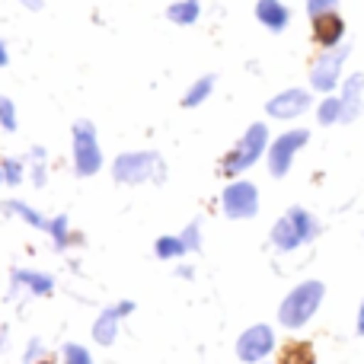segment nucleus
I'll use <instances>...</instances> for the list:
<instances>
[{"label": "nucleus", "instance_id": "nucleus-1", "mask_svg": "<svg viewBox=\"0 0 364 364\" xmlns=\"http://www.w3.org/2000/svg\"><path fill=\"white\" fill-rule=\"evenodd\" d=\"M316 237H320V220H316L307 208H291L288 214H282V218L272 224V233H269L272 246H275L278 252H294V250H301L304 243H314Z\"/></svg>", "mask_w": 364, "mask_h": 364}, {"label": "nucleus", "instance_id": "nucleus-2", "mask_svg": "<svg viewBox=\"0 0 364 364\" xmlns=\"http://www.w3.org/2000/svg\"><path fill=\"white\" fill-rule=\"evenodd\" d=\"M272 138H269V125L265 122H252L243 132V138L233 144V151H227V157L220 160V173L230 179H240V173H246L250 166H256L265 157Z\"/></svg>", "mask_w": 364, "mask_h": 364}, {"label": "nucleus", "instance_id": "nucleus-3", "mask_svg": "<svg viewBox=\"0 0 364 364\" xmlns=\"http://www.w3.org/2000/svg\"><path fill=\"white\" fill-rule=\"evenodd\" d=\"M323 297H326V284L323 282H301L297 288L288 291V297L278 307V323L284 329H304L316 316Z\"/></svg>", "mask_w": 364, "mask_h": 364}, {"label": "nucleus", "instance_id": "nucleus-4", "mask_svg": "<svg viewBox=\"0 0 364 364\" xmlns=\"http://www.w3.org/2000/svg\"><path fill=\"white\" fill-rule=\"evenodd\" d=\"M112 179L119 186H144V182H164L166 164L157 151H128L112 160Z\"/></svg>", "mask_w": 364, "mask_h": 364}, {"label": "nucleus", "instance_id": "nucleus-5", "mask_svg": "<svg viewBox=\"0 0 364 364\" xmlns=\"http://www.w3.org/2000/svg\"><path fill=\"white\" fill-rule=\"evenodd\" d=\"M70 147H74V173L83 179L96 176L102 170V147H100V134L96 125L87 119L70 125Z\"/></svg>", "mask_w": 364, "mask_h": 364}, {"label": "nucleus", "instance_id": "nucleus-6", "mask_svg": "<svg viewBox=\"0 0 364 364\" xmlns=\"http://www.w3.org/2000/svg\"><path fill=\"white\" fill-rule=\"evenodd\" d=\"M307 141H310L307 128H291V132L278 134V138L269 144V151H265V164H269L272 176L275 179L288 176L291 166H294V157L301 154V147H307Z\"/></svg>", "mask_w": 364, "mask_h": 364}, {"label": "nucleus", "instance_id": "nucleus-7", "mask_svg": "<svg viewBox=\"0 0 364 364\" xmlns=\"http://www.w3.org/2000/svg\"><path fill=\"white\" fill-rule=\"evenodd\" d=\"M220 208L230 220H250L259 214V188L250 179H233L220 192Z\"/></svg>", "mask_w": 364, "mask_h": 364}, {"label": "nucleus", "instance_id": "nucleus-8", "mask_svg": "<svg viewBox=\"0 0 364 364\" xmlns=\"http://www.w3.org/2000/svg\"><path fill=\"white\" fill-rule=\"evenodd\" d=\"M348 51L352 48L342 42V45H336V48H326L316 58L314 70H310V83H314L316 93L329 96L342 83V68H346V61H348Z\"/></svg>", "mask_w": 364, "mask_h": 364}, {"label": "nucleus", "instance_id": "nucleus-9", "mask_svg": "<svg viewBox=\"0 0 364 364\" xmlns=\"http://www.w3.org/2000/svg\"><path fill=\"white\" fill-rule=\"evenodd\" d=\"M275 348V329L269 323H256V326L243 329L237 339V358L243 364H262Z\"/></svg>", "mask_w": 364, "mask_h": 364}, {"label": "nucleus", "instance_id": "nucleus-10", "mask_svg": "<svg viewBox=\"0 0 364 364\" xmlns=\"http://www.w3.org/2000/svg\"><path fill=\"white\" fill-rule=\"evenodd\" d=\"M310 106H314V96H310V90L291 87V90H282V93L272 96V100L265 102V112H269V119L291 122V119H297V115L307 112Z\"/></svg>", "mask_w": 364, "mask_h": 364}, {"label": "nucleus", "instance_id": "nucleus-11", "mask_svg": "<svg viewBox=\"0 0 364 364\" xmlns=\"http://www.w3.org/2000/svg\"><path fill=\"white\" fill-rule=\"evenodd\" d=\"M132 314H134V301H119V304H112V307L100 310V316H96V323H93L96 346H112L115 336H119V323Z\"/></svg>", "mask_w": 364, "mask_h": 364}, {"label": "nucleus", "instance_id": "nucleus-12", "mask_svg": "<svg viewBox=\"0 0 364 364\" xmlns=\"http://www.w3.org/2000/svg\"><path fill=\"white\" fill-rule=\"evenodd\" d=\"M19 291L29 297H48V294H55V278L48 272H36V269H13L10 297H16Z\"/></svg>", "mask_w": 364, "mask_h": 364}, {"label": "nucleus", "instance_id": "nucleus-13", "mask_svg": "<svg viewBox=\"0 0 364 364\" xmlns=\"http://www.w3.org/2000/svg\"><path fill=\"white\" fill-rule=\"evenodd\" d=\"M314 23V42L320 45V48H336V45H342V38H346V19L339 16V13H323V16L310 19Z\"/></svg>", "mask_w": 364, "mask_h": 364}, {"label": "nucleus", "instance_id": "nucleus-14", "mask_svg": "<svg viewBox=\"0 0 364 364\" xmlns=\"http://www.w3.org/2000/svg\"><path fill=\"white\" fill-rule=\"evenodd\" d=\"M339 102H342V122H355L361 115V106H364V74H352L342 80V93H339Z\"/></svg>", "mask_w": 364, "mask_h": 364}, {"label": "nucleus", "instance_id": "nucleus-15", "mask_svg": "<svg viewBox=\"0 0 364 364\" xmlns=\"http://www.w3.org/2000/svg\"><path fill=\"white\" fill-rule=\"evenodd\" d=\"M256 19L265 26L269 32H284L291 23V10L282 0H259L256 4Z\"/></svg>", "mask_w": 364, "mask_h": 364}, {"label": "nucleus", "instance_id": "nucleus-16", "mask_svg": "<svg viewBox=\"0 0 364 364\" xmlns=\"http://www.w3.org/2000/svg\"><path fill=\"white\" fill-rule=\"evenodd\" d=\"M45 233H48L51 246H55L58 252L70 250V246L77 243V233L70 230V220H68V214H55V218H48V224H45Z\"/></svg>", "mask_w": 364, "mask_h": 364}, {"label": "nucleus", "instance_id": "nucleus-17", "mask_svg": "<svg viewBox=\"0 0 364 364\" xmlns=\"http://www.w3.org/2000/svg\"><path fill=\"white\" fill-rule=\"evenodd\" d=\"M201 16V4L198 0H176V4L166 6V19L176 26H195Z\"/></svg>", "mask_w": 364, "mask_h": 364}, {"label": "nucleus", "instance_id": "nucleus-18", "mask_svg": "<svg viewBox=\"0 0 364 364\" xmlns=\"http://www.w3.org/2000/svg\"><path fill=\"white\" fill-rule=\"evenodd\" d=\"M4 211H6V214H13V218H19L23 224L38 227V230H45V224H48V218H45L42 211H36L32 205H26V201H16V198L4 201Z\"/></svg>", "mask_w": 364, "mask_h": 364}, {"label": "nucleus", "instance_id": "nucleus-19", "mask_svg": "<svg viewBox=\"0 0 364 364\" xmlns=\"http://www.w3.org/2000/svg\"><path fill=\"white\" fill-rule=\"evenodd\" d=\"M214 80H218V77H214V74H205V77H198V80H195L192 87L186 90V96H182V106H186V109H195V106H201V102H205L208 96L214 93Z\"/></svg>", "mask_w": 364, "mask_h": 364}, {"label": "nucleus", "instance_id": "nucleus-20", "mask_svg": "<svg viewBox=\"0 0 364 364\" xmlns=\"http://www.w3.org/2000/svg\"><path fill=\"white\" fill-rule=\"evenodd\" d=\"M154 252H157V259H166V262H170V259L188 256V250H186V243H182L179 233H164V237H157Z\"/></svg>", "mask_w": 364, "mask_h": 364}, {"label": "nucleus", "instance_id": "nucleus-21", "mask_svg": "<svg viewBox=\"0 0 364 364\" xmlns=\"http://www.w3.org/2000/svg\"><path fill=\"white\" fill-rule=\"evenodd\" d=\"M275 364H316V358H314V348H310L307 342H291V346L282 348V355H278Z\"/></svg>", "mask_w": 364, "mask_h": 364}, {"label": "nucleus", "instance_id": "nucleus-22", "mask_svg": "<svg viewBox=\"0 0 364 364\" xmlns=\"http://www.w3.org/2000/svg\"><path fill=\"white\" fill-rule=\"evenodd\" d=\"M26 166H29V176H32V186L42 188L45 182H48V166H45V147H32L29 151V160H26Z\"/></svg>", "mask_w": 364, "mask_h": 364}, {"label": "nucleus", "instance_id": "nucleus-23", "mask_svg": "<svg viewBox=\"0 0 364 364\" xmlns=\"http://www.w3.org/2000/svg\"><path fill=\"white\" fill-rule=\"evenodd\" d=\"M316 122H320V125H339L342 122V102H339V96H333L329 93L326 100L320 102V106H316Z\"/></svg>", "mask_w": 364, "mask_h": 364}, {"label": "nucleus", "instance_id": "nucleus-24", "mask_svg": "<svg viewBox=\"0 0 364 364\" xmlns=\"http://www.w3.org/2000/svg\"><path fill=\"white\" fill-rule=\"evenodd\" d=\"M61 364H93V355H90V348L80 346V342H64Z\"/></svg>", "mask_w": 364, "mask_h": 364}, {"label": "nucleus", "instance_id": "nucleus-25", "mask_svg": "<svg viewBox=\"0 0 364 364\" xmlns=\"http://www.w3.org/2000/svg\"><path fill=\"white\" fill-rule=\"evenodd\" d=\"M0 166H4V186H19L26 176V160H19V157H6V160H0Z\"/></svg>", "mask_w": 364, "mask_h": 364}, {"label": "nucleus", "instance_id": "nucleus-26", "mask_svg": "<svg viewBox=\"0 0 364 364\" xmlns=\"http://www.w3.org/2000/svg\"><path fill=\"white\" fill-rule=\"evenodd\" d=\"M19 119H16V102L10 96H0V128L4 132H16Z\"/></svg>", "mask_w": 364, "mask_h": 364}, {"label": "nucleus", "instance_id": "nucleus-27", "mask_svg": "<svg viewBox=\"0 0 364 364\" xmlns=\"http://www.w3.org/2000/svg\"><path fill=\"white\" fill-rule=\"evenodd\" d=\"M179 237H182V243H186L188 252H198L201 250V220H192V224H188Z\"/></svg>", "mask_w": 364, "mask_h": 364}, {"label": "nucleus", "instance_id": "nucleus-28", "mask_svg": "<svg viewBox=\"0 0 364 364\" xmlns=\"http://www.w3.org/2000/svg\"><path fill=\"white\" fill-rule=\"evenodd\" d=\"M336 4H339V0H307V16L316 19V16H323V13H333Z\"/></svg>", "mask_w": 364, "mask_h": 364}, {"label": "nucleus", "instance_id": "nucleus-29", "mask_svg": "<svg viewBox=\"0 0 364 364\" xmlns=\"http://www.w3.org/2000/svg\"><path fill=\"white\" fill-rule=\"evenodd\" d=\"M42 358H48V355H45L42 339H29V346H26V352H23V361L26 364H36V361H42Z\"/></svg>", "mask_w": 364, "mask_h": 364}, {"label": "nucleus", "instance_id": "nucleus-30", "mask_svg": "<svg viewBox=\"0 0 364 364\" xmlns=\"http://www.w3.org/2000/svg\"><path fill=\"white\" fill-rule=\"evenodd\" d=\"M355 329H358V336H364V301L358 304V323H355Z\"/></svg>", "mask_w": 364, "mask_h": 364}, {"label": "nucleus", "instance_id": "nucleus-31", "mask_svg": "<svg viewBox=\"0 0 364 364\" xmlns=\"http://www.w3.org/2000/svg\"><path fill=\"white\" fill-rule=\"evenodd\" d=\"M176 275L179 278H192L195 272H192V265H176Z\"/></svg>", "mask_w": 364, "mask_h": 364}, {"label": "nucleus", "instance_id": "nucleus-32", "mask_svg": "<svg viewBox=\"0 0 364 364\" xmlns=\"http://www.w3.org/2000/svg\"><path fill=\"white\" fill-rule=\"evenodd\" d=\"M6 61H10V55H6V42L0 38V68H6Z\"/></svg>", "mask_w": 364, "mask_h": 364}, {"label": "nucleus", "instance_id": "nucleus-33", "mask_svg": "<svg viewBox=\"0 0 364 364\" xmlns=\"http://www.w3.org/2000/svg\"><path fill=\"white\" fill-rule=\"evenodd\" d=\"M26 10H42V0H19Z\"/></svg>", "mask_w": 364, "mask_h": 364}, {"label": "nucleus", "instance_id": "nucleus-34", "mask_svg": "<svg viewBox=\"0 0 364 364\" xmlns=\"http://www.w3.org/2000/svg\"><path fill=\"white\" fill-rule=\"evenodd\" d=\"M36 364H58V361H51V358H42V361H36Z\"/></svg>", "mask_w": 364, "mask_h": 364}, {"label": "nucleus", "instance_id": "nucleus-35", "mask_svg": "<svg viewBox=\"0 0 364 364\" xmlns=\"http://www.w3.org/2000/svg\"><path fill=\"white\" fill-rule=\"evenodd\" d=\"M0 186H4V166H0Z\"/></svg>", "mask_w": 364, "mask_h": 364}, {"label": "nucleus", "instance_id": "nucleus-36", "mask_svg": "<svg viewBox=\"0 0 364 364\" xmlns=\"http://www.w3.org/2000/svg\"><path fill=\"white\" fill-rule=\"evenodd\" d=\"M262 364H272V361H262Z\"/></svg>", "mask_w": 364, "mask_h": 364}]
</instances>
